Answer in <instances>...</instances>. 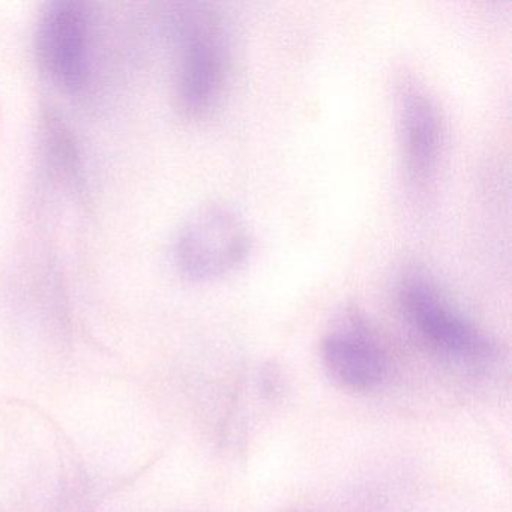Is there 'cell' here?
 <instances>
[{
  "mask_svg": "<svg viewBox=\"0 0 512 512\" xmlns=\"http://www.w3.org/2000/svg\"><path fill=\"white\" fill-rule=\"evenodd\" d=\"M172 32L178 46L176 106L187 118H202L217 106L227 82L226 31L203 5H182L172 16Z\"/></svg>",
  "mask_w": 512,
  "mask_h": 512,
  "instance_id": "cell-1",
  "label": "cell"
},
{
  "mask_svg": "<svg viewBox=\"0 0 512 512\" xmlns=\"http://www.w3.org/2000/svg\"><path fill=\"white\" fill-rule=\"evenodd\" d=\"M398 299L409 325L440 355L467 365L487 364L493 358V341L424 272L410 271L401 278Z\"/></svg>",
  "mask_w": 512,
  "mask_h": 512,
  "instance_id": "cell-2",
  "label": "cell"
},
{
  "mask_svg": "<svg viewBox=\"0 0 512 512\" xmlns=\"http://www.w3.org/2000/svg\"><path fill=\"white\" fill-rule=\"evenodd\" d=\"M38 61L62 91L85 94L91 85L94 16L91 7L76 0L47 5L37 29Z\"/></svg>",
  "mask_w": 512,
  "mask_h": 512,
  "instance_id": "cell-3",
  "label": "cell"
},
{
  "mask_svg": "<svg viewBox=\"0 0 512 512\" xmlns=\"http://www.w3.org/2000/svg\"><path fill=\"white\" fill-rule=\"evenodd\" d=\"M251 247L245 221L229 206L212 203L197 209L179 230L176 265L191 280H215L242 265Z\"/></svg>",
  "mask_w": 512,
  "mask_h": 512,
  "instance_id": "cell-4",
  "label": "cell"
},
{
  "mask_svg": "<svg viewBox=\"0 0 512 512\" xmlns=\"http://www.w3.org/2000/svg\"><path fill=\"white\" fill-rule=\"evenodd\" d=\"M397 125L407 182L425 190L439 167L445 128L436 101L410 77L398 85Z\"/></svg>",
  "mask_w": 512,
  "mask_h": 512,
  "instance_id": "cell-5",
  "label": "cell"
},
{
  "mask_svg": "<svg viewBox=\"0 0 512 512\" xmlns=\"http://www.w3.org/2000/svg\"><path fill=\"white\" fill-rule=\"evenodd\" d=\"M322 359L328 376L341 388L370 391L386 373V355L376 332L356 308H344L322 343Z\"/></svg>",
  "mask_w": 512,
  "mask_h": 512,
  "instance_id": "cell-6",
  "label": "cell"
},
{
  "mask_svg": "<svg viewBox=\"0 0 512 512\" xmlns=\"http://www.w3.org/2000/svg\"><path fill=\"white\" fill-rule=\"evenodd\" d=\"M47 148L56 170L62 173V176L71 184H82L83 169L76 143L70 136V131L65 130L64 125L59 124L55 119L49 122V128H47Z\"/></svg>",
  "mask_w": 512,
  "mask_h": 512,
  "instance_id": "cell-7",
  "label": "cell"
}]
</instances>
